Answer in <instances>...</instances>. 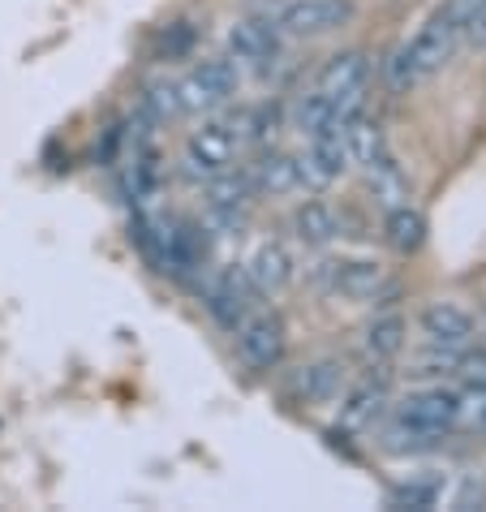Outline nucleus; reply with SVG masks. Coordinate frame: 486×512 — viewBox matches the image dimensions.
I'll return each mask as SVG.
<instances>
[{"instance_id":"f257e3e1","label":"nucleus","mask_w":486,"mask_h":512,"mask_svg":"<svg viewBox=\"0 0 486 512\" xmlns=\"http://www.w3.org/2000/svg\"><path fill=\"white\" fill-rule=\"evenodd\" d=\"M366 82H370V56L362 48L353 52H336L332 61L319 69V95H327L336 104L340 117H357L362 112V99H366Z\"/></svg>"},{"instance_id":"f03ea898","label":"nucleus","mask_w":486,"mask_h":512,"mask_svg":"<svg viewBox=\"0 0 486 512\" xmlns=\"http://www.w3.org/2000/svg\"><path fill=\"white\" fill-rule=\"evenodd\" d=\"M237 87H241L237 61H228V56H216V61L194 65L190 74L177 82V95H181V108H185V112H211V108H220L224 99H233Z\"/></svg>"},{"instance_id":"7ed1b4c3","label":"nucleus","mask_w":486,"mask_h":512,"mask_svg":"<svg viewBox=\"0 0 486 512\" xmlns=\"http://www.w3.org/2000/svg\"><path fill=\"white\" fill-rule=\"evenodd\" d=\"M461 44H465L461 18H456L452 5H443L435 18L418 31V39L405 44V48H409V61H413V69H418V78H431V74H439V69L452 61L456 52H461Z\"/></svg>"},{"instance_id":"20e7f679","label":"nucleus","mask_w":486,"mask_h":512,"mask_svg":"<svg viewBox=\"0 0 486 512\" xmlns=\"http://www.w3.org/2000/svg\"><path fill=\"white\" fill-rule=\"evenodd\" d=\"M353 0H289L276 13V31L297 39H319L353 22Z\"/></svg>"},{"instance_id":"39448f33","label":"nucleus","mask_w":486,"mask_h":512,"mask_svg":"<svg viewBox=\"0 0 486 512\" xmlns=\"http://www.w3.org/2000/svg\"><path fill=\"white\" fill-rule=\"evenodd\" d=\"M233 155H237V134L220 121H207L203 130H194L190 142H185V177L207 186V181L228 173Z\"/></svg>"},{"instance_id":"423d86ee","label":"nucleus","mask_w":486,"mask_h":512,"mask_svg":"<svg viewBox=\"0 0 486 512\" xmlns=\"http://www.w3.org/2000/svg\"><path fill=\"white\" fill-rule=\"evenodd\" d=\"M237 353L250 371H276L284 362V323L276 315H246L237 323Z\"/></svg>"},{"instance_id":"0eeeda50","label":"nucleus","mask_w":486,"mask_h":512,"mask_svg":"<svg viewBox=\"0 0 486 512\" xmlns=\"http://www.w3.org/2000/svg\"><path fill=\"white\" fill-rule=\"evenodd\" d=\"M396 422L413 426V431H426V435H443L461 422V396L448 392V388H426V392H413L400 401L396 409Z\"/></svg>"},{"instance_id":"6e6552de","label":"nucleus","mask_w":486,"mask_h":512,"mask_svg":"<svg viewBox=\"0 0 486 512\" xmlns=\"http://www.w3.org/2000/svg\"><path fill=\"white\" fill-rule=\"evenodd\" d=\"M250 276H246V267H228V272H220L216 280L207 284V310L216 315L224 327H233L237 332V323L250 315Z\"/></svg>"},{"instance_id":"1a4fd4ad","label":"nucleus","mask_w":486,"mask_h":512,"mask_svg":"<svg viewBox=\"0 0 486 512\" xmlns=\"http://www.w3.org/2000/svg\"><path fill=\"white\" fill-rule=\"evenodd\" d=\"M422 332L431 336V345L443 349H469L474 345V319L469 310L452 306V302H431L422 310Z\"/></svg>"},{"instance_id":"9d476101","label":"nucleus","mask_w":486,"mask_h":512,"mask_svg":"<svg viewBox=\"0 0 486 512\" xmlns=\"http://www.w3.org/2000/svg\"><path fill=\"white\" fill-rule=\"evenodd\" d=\"M228 48L246 65H267V61H276V52H280V31L271 22L241 18L228 26Z\"/></svg>"},{"instance_id":"9b49d317","label":"nucleus","mask_w":486,"mask_h":512,"mask_svg":"<svg viewBox=\"0 0 486 512\" xmlns=\"http://www.w3.org/2000/svg\"><path fill=\"white\" fill-rule=\"evenodd\" d=\"M246 276H250V284H254L259 293H280L284 284L293 280V259H289V250L276 246V241H267V246H259V250L250 254Z\"/></svg>"},{"instance_id":"f8f14e48","label":"nucleus","mask_w":486,"mask_h":512,"mask_svg":"<svg viewBox=\"0 0 486 512\" xmlns=\"http://www.w3.org/2000/svg\"><path fill=\"white\" fill-rule=\"evenodd\" d=\"M345 151H349V160L370 168V164H379L383 155H388V134H383L379 121H370V117L357 112V117L345 121Z\"/></svg>"},{"instance_id":"ddd939ff","label":"nucleus","mask_w":486,"mask_h":512,"mask_svg":"<svg viewBox=\"0 0 486 512\" xmlns=\"http://www.w3.org/2000/svg\"><path fill=\"white\" fill-rule=\"evenodd\" d=\"M250 186L263 190V194H271V198H284V194L302 190V177H297V160H293V155H284V151L263 155V160L254 164V173H250Z\"/></svg>"},{"instance_id":"4468645a","label":"nucleus","mask_w":486,"mask_h":512,"mask_svg":"<svg viewBox=\"0 0 486 512\" xmlns=\"http://www.w3.org/2000/svg\"><path fill=\"white\" fill-rule=\"evenodd\" d=\"M293 233H297V241L323 250V246H332V241L340 237V220H336V211L327 203H302L293 211Z\"/></svg>"},{"instance_id":"2eb2a0df","label":"nucleus","mask_w":486,"mask_h":512,"mask_svg":"<svg viewBox=\"0 0 486 512\" xmlns=\"http://www.w3.org/2000/svg\"><path fill=\"white\" fill-rule=\"evenodd\" d=\"M383 405H388V379H370L362 383V388H353L345 396V405H340V418H345L349 426H357V431H366V426H375Z\"/></svg>"},{"instance_id":"dca6fc26","label":"nucleus","mask_w":486,"mask_h":512,"mask_svg":"<svg viewBox=\"0 0 486 512\" xmlns=\"http://www.w3.org/2000/svg\"><path fill=\"white\" fill-rule=\"evenodd\" d=\"M336 267V293H345L349 302H370L383 289V267L353 259V263H332Z\"/></svg>"},{"instance_id":"f3484780","label":"nucleus","mask_w":486,"mask_h":512,"mask_svg":"<svg viewBox=\"0 0 486 512\" xmlns=\"http://www.w3.org/2000/svg\"><path fill=\"white\" fill-rule=\"evenodd\" d=\"M388 241H392L400 254L422 250V241H426V216H422L418 207H409V203L388 207Z\"/></svg>"},{"instance_id":"a211bd4d","label":"nucleus","mask_w":486,"mask_h":512,"mask_svg":"<svg viewBox=\"0 0 486 512\" xmlns=\"http://www.w3.org/2000/svg\"><path fill=\"white\" fill-rule=\"evenodd\" d=\"M362 345H366V353L375 362L396 358V353L405 349V319H400V315H379L375 323H366Z\"/></svg>"},{"instance_id":"6ab92c4d","label":"nucleus","mask_w":486,"mask_h":512,"mask_svg":"<svg viewBox=\"0 0 486 512\" xmlns=\"http://www.w3.org/2000/svg\"><path fill=\"white\" fill-rule=\"evenodd\" d=\"M366 173H370V194H375L383 207H400L409 198V177L400 173V164L392 160V155H383V160L370 164Z\"/></svg>"},{"instance_id":"aec40b11","label":"nucleus","mask_w":486,"mask_h":512,"mask_svg":"<svg viewBox=\"0 0 486 512\" xmlns=\"http://www.w3.org/2000/svg\"><path fill=\"white\" fill-rule=\"evenodd\" d=\"M181 95H177V82H151L147 95H142V117L155 121V125H164V121H173L181 117Z\"/></svg>"},{"instance_id":"412c9836","label":"nucleus","mask_w":486,"mask_h":512,"mask_svg":"<svg viewBox=\"0 0 486 512\" xmlns=\"http://www.w3.org/2000/svg\"><path fill=\"white\" fill-rule=\"evenodd\" d=\"M297 388H302L306 401H332V396L340 392V366H332V362L306 366L302 379H297Z\"/></svg>"},{"instance_id":"4be33fe9","label":"nucleus","mask_w":486,"mask_h":512,"mask_svg":"<svg viewBox=\"0 0 486 512\" xmlns=\"http://www.w3.org/2000/svg\"><path fill=\"white\" fill-rule=\"evenodd\" d=\"M383 78H388V87H392L396 95H405L413 82H422L418 69H413V61H409V48H396V52L388 56V65H383Z\"/></svg>"},{"instance_id":"5701e85b","label":"nucleus","mask_w":486,"mask_h":512,"mask_svg":"<svg viewBox=\"0 0 486 512\" xmlns=\"http://www.w3.org/2000/svg\"><path fill=\"white\" fill-rule=\"evenodd\" d=\"M439 495H443L439 482H409V487H396L392 491V504L396 508H435Z\"/></svg>"},{"instance_id":"b1692460","label":"nucleus","mask_w":486,"mask_h":512,"mask_svg":"<svg viewBox=\"0 0 486 512\" xmlns=\"http://www.w3.org/2000/svg\"><path fill=\"white\" fill-rule=\"evenodd\" d=\"M456 396H461V422H469V426H478V431H486V383L469 379V388H465V392H456Z\"/></svg>"},{"instance_id":"393cba45","label":"nucleus","mask_w":486,"mask_h":512,"mask_svg":"<svg viewBox=\"0 0 486 512\" xmlns=\"http://www.w3.org/2000/svg\"><path fill=\"white\" fill-rule=\"evenodd\" d=\"M250 125H254L250 130L254 142H271L276 138V125H280V112L276 108H259V112H250Z\"/></svg>"},{"instance_id":"a878e982","label":"nucleus","mask_w":486,"mask_h":512,"mask_svg":"<svg viewBox=\"0 0 486 512\" xmlns=\"http://www.w3.org/2000/svg\"><path fill=\"white\" fill-rule=\"evenodd\" d=\"M190 44H194L190 22H177V26H173V35H164V52H168V56H181V52L190 48Z\"/></svg>"}]
</instances>
